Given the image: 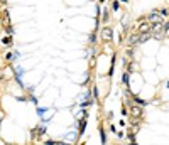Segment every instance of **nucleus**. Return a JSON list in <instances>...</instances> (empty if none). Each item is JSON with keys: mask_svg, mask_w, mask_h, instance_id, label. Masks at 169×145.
<instances>
[{"mask_svg": "<svg viewBox=\"0 0 169 145\" xmlns=\"http://www.w3.org/2000/svg\"><path fill=\"white\" fill-rule=\"evenodd\" d=\"M112 34H113L112 29H110V27H105V29L101 30V39H103V40H112Z\"/></svg>", "mask_w": 169, "mask_h": 145, "instance_id": "f257e3e1", "label": "nucleus"}, {"mask_svg": "<svg viewBox=\"0 0 169 145\" xmlns=\"http://www.w3.org/2000/svg\"><path fill=\"white\" fill-rule=\"evenodd\" d=\"M149 20H151V22H161V15L157 12H154V14L149 15Z\"/></svg>", "mask_w": 169, "mask_h": 145, "instance_id": "f03ea898", "label": "nucleus"}, {"mask_svg": "<svg viewBox=\"0 0 169 145\" xmlns=\"http://www.w3.org/2000/svg\"><path fill=\"white\" fill-rule=\"evenodd\" d=\"M149 29H151V25H149V24H142V25L139 27V32H144V34H147V32H149Z\"/></svg>", "mask_w": 169, "mask_h": 145, "instance_id": "7ed1b4c3", "label": "nucleus"}, {"mask_svg": "<svg viewBox=\"0 0 169 145\" xmlns=\"http://www.w3.org/2000/svg\"><path fill=\"white\" fill-rule=\"evenodd\" d=\"M123 2H127V0H123Z\"/></svg>", "mask_w": 169, "mask_h": 145, "instance_id": "39448f33", "label": "nucleus"}, {"mask_svg": "<svg viewBox=\"0 0 169 145\" xmlns=\"http://www.w3.org/2000/svg\"><path fill=\"white\" fill-rule=\"evenodd\" d=\"M164 29H166V30H167V32H169V22H167V24L164 25Z\"/></svg>", "mask_w": 169, "mask_h": 145, "instance_id": "20e7f679", "label": "nucleus"}]
</instances>
